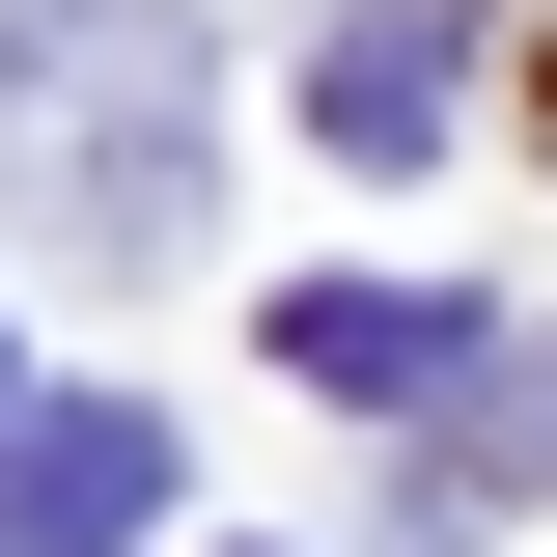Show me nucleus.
Listing matches in <instances>:
<instances>
[{
    "mask_svg": "<svg viewBox=\"0 0 557 557\" xmlns=\"http://www.w3.org/2000/svg\"><path fill=\"white\" fill-rule=\"evenodd\" d=\"M196 139H223L196 0H0V223H28V251L168 278L196 251Z\"/></svg>",
    "mask_w": 557,
    "mask_h": 557,
    "instance_id": "obj_1",
    "label": "nucleus"
},
{
    "mask_svg": "<svg viewBox=\"0 0 557 557\" xmlns=\"http://www.w3.org/2000/svg\"><path fill=\"white\" fill-rule=\"evenodd\" d=\"M502 362V307H446V278H278V391L307 418H446Z\"/></svg>",
    "mask_w": 557,
    "mask_h": 557,
    "instance_id": "obj_2",
    "label": "nucleus"
},
{
    "mask_svg": "<svg viewBox=\"0 0 557 557\" xmlns=\"http://www.w3.org/2000/svg\"><path fill=\"white\" fill-rule=\"evenodd\" d=\"M139 530H168V418H139V391L0 418V557H139Z\"/></svg>",
    "mask_w": 557,
    "mask_h": 557,
    "instance_id": "obj_3",
    "label": "nucleus"
},
{
    "mask_svg": "<svg viewBox=\"0 0 557 557\" xmlns=\"http://www.w3.org/2000/svg\"><path fill=\"white\" fill-rule=\"evenodd\" d=\"M446 84H474V28H446V0L307 28V139H335V168H418V139H446Z\"/></svg>",
    "mask_w": 557,
    "mask_h": 557,
    "instance_id": "obj_4",
    "label": "nucleus"
},
{
    "mask_svg": "<svg viewBox=\"0 0 557 557\" xmlns=\"http://www.w3.org/2000/svg\"><path fill=\"white\" fill-rule=\"evenodd\" d=\"M502 446H530V474H557V335H530V391H502Z\"/></svg>",
    "mask_w": 557,
    "mask_h": 557,
    "instance_id": "obj_5",
    "label": "nucleus"
}]
</instances>
